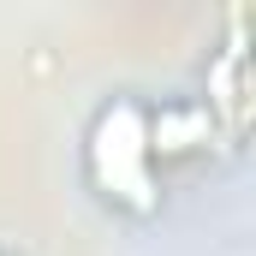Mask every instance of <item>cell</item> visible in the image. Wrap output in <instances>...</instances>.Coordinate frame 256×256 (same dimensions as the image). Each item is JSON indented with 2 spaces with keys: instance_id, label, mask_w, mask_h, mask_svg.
Returning <instances> with one entry per match:
<instances>
[{
  "instance_id": "obj_1",
  "label": "cell",
  "mask_w": 256,
  "mask_h": 256,
  "mask_svg": "<svg viewBox=\"0 0 256 256\" xmlns=\"http://www.w3.org/2000/svg\"><path fill=\"white\" fill-rule=\"evenodd\" d=\"M84 167H90V185L120 202L131 214H155L161 202V185H155V155H149V114L120 96L96 114L90 126V143H84Z\"/></svg>"
},
{
  "instance_id": "obj_2",
  "label": "cell",
  "mask_w": 256,
  "mask_h": 256,
  "mask_svg": "<svg viewBox=\"0 0 256 256\" xmlns=\"http://www.w3.org/2000/svg\"><path fill=\"white\" fill-rule=\"evenodd\" d=\"M214 137V114L202 108V102H179V108H161V114H149V155H161V161H179V155H191Z\"/></svg>"
}]
</instances>
